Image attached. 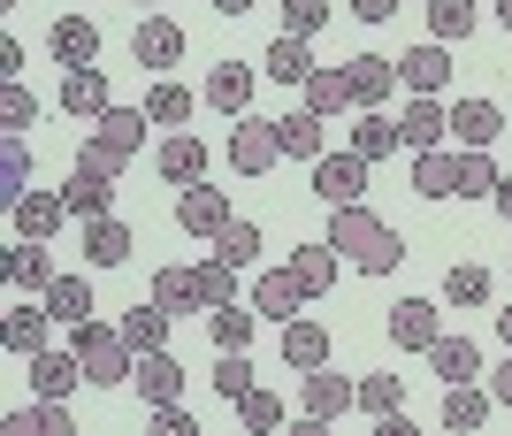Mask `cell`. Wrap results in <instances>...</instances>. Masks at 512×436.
<instances>
[{
	"mask_svg": "<svg viewBox=\"0 0 512 436\" xmlns=\"http://www.w3.org/2000/svg\"><path fill=\"white\" fill-rule=\"evenodd\" d=\"M329 245H337L360 276H390V268L406 261V238H398L383 215H367L360 199H352V207H329Z\"/></svg>",
	"mask_w": 512,
	"mask_h": 436,
	"instance_id": "6da1fadb",
	"label": "cell"
},
{
	"mask_svg": "<svg viewBox=\"0 0 512 436\" xmlns=\"http://www.w3.org/2000/svg\"><path fill=\"white\" fill-rule=\"evenodd\" d=\"M69 345H77V360H85L92 391H100V383H130V375H138V345H130L123 329H107V322H69Z\"/></svg>",
	"mask_w": 512,
	"mask_h": 436,
	"instance_id": "7a4b0ae2",
	"label": "cell"
},
{
	"mask_svg": "<svg viewBox=\"0 0 512 436\" xmlns=\"http://www.w3.org/2000/svg\"><path fill=\"white\" fill-rule=\"evenodd\" d=\"M283 161V131L268 123V115H237V131H230V169L237 176H268Z\"/></svg>",
	"mask_w": 512,
	"mask_h": 436,
	"instance_id": "3957f363",
	"label": "cell"
},
{
	"mask_svg": "<svg viewBox=\"0 0 512 436\" xmlns=\"http://www.w3.org/2000/svg\"><path fill=\"white\" fill-rule=\"evenodd\" d=\"M314 192L329 199V207H352V199L367 192V161L352 146H344V153H321V161H314Z\"/></svg>",
	"mask_w": 512,
	"mask_h": 436,
	"instance_id": "277c9868",
	"label": "cell"
},
{
	"mask_svg": "<svg viewBox=\"0 0 512 436\" xmlns=\"http://www.w3.org/2000/svg\"><path fill=\"white\" fill-rule=\"evenodd\" d=\"M176 222H184V230H192V238H214V230H230V192H214L207 176H199V184H184V199H176Z\"/></svg>",
	"mask_w": 512,
	"mask_h": 436,
	"instance_id": "5b68a950",
	"label": "cell"
},
{
	"mask_svg": "<svg viewBox=\"0 0 512 436\" xmlns=\"http://www.w3.org/2000/svg\"><path fill=\"white\" fill-rule=\"evenodd\" d=\"M436 337H444V314H436L428 299H398L390 306V345L398 352H428Z\"/></svg>",
	"mask_w": 512,
	"mask_h": 436,
	"instance_id": "8992f818",
	"label": "cell"
},
{
	"mask_svg": "<svg viewBox=\"0 0 512 436\" xmlns=\"http://www.w3.org/2000/svg\"><path fill=\"white\" fill-rule=\"evenodd\" d=\"M130 54H138L146 77H153V69H176V62H184V31H176L169 16H146L138 31H130Z\"/></svg>",
	"mask_w": 512,
	"mask_h": 436,
	"instance_id": "52a82bcc",
	"label": "cell"
},
{
	"mask_svg": "<svg viewBox=\"0 0 512 436\" xmlns=\"http://www.w3.org/2000/svg\"><path fill=\"white\" fill-rule=\"evenodd\" d=\"M184 383H192V375L169 360V345H161V352H138V375H130V391L146 398V406H169V398H184Z\"/></svg>",
	"mask_w": 512,
	"mask_h": 436,
	"instance_id": "ba28073f",
	"label": "cell"
},
{
	"mask_svg": "<svg viewBox=\"0 0 512 436\" xmlns=\"http://www.w3.org/2000/svg\"><path fill=\"white\" fill-rule=\"evenodd\" d=\"M77 383H92L85 360H77V345H69V352H54V345L31 352V391H39V398H69Z\"/></svg>",
	"mask_w": 512,
	"mask_h": 436,
	"instance_id": "9c48e42d",
	"label": "cell"
},
{
	"mask_svg": "<svg viewBox=\"0 0 512 436\" xmlns=\"http://www.w3.org/2000/svg\"><path fill=\"white\" fill-rule=\"evenodd\" d=\"M253 85H260V69H245V62H214V77H207V100L214 115H245L253 108Z\"/></svg>",
	"mask_w": 512,
	"mask_h": 436,
	"instance_id": "30bf717a",
	"label": "cell"
},
{
	"mask_svg": "<svg viewBox=\"0 0 512 436\" xmlns=\"http://www.w3.org/2000/svg\"><path fill=\"white\" fill-rule=\"evenodd\" d=\"M46 54H54L62 69L100 62V31H92V16H54V31H46Z\"/></svg>",
	"mask_w": 512,
	"mask_h": 436,
	"instance_id": "8fae6325",
	"label": "cell"
},
{
	"mask_svg": "<svg viewBox=\"0 0 512 436\" xmlns=\"http://www.w3.org/2000/svg\"><path fill=\"white\" fill-rule=\"evenodd\" d=\"M444 77H451V46L444 39H428V46H413V54H398V85L406 92H444Z\"/></svg>",
	"mask_w": 512,
	"mask_h": 436,
	"instance_id": "7c38bea8",
	"label": "cell"
},
{
	"mask_svg": "<svg viewBox=\"0 0 512 436\" xmlns=\"http://www.w3.org/2000/svg\"><path fill=\"white\" fill-rule=\"evenodd\" d=\"M8 215H16V238L46 245V238H54V230L69 222V199H62V192H23L16 207H8Z\"/></svg>",
	"mask_w": 512,
	"mask_h": 436,
	"instance_id": "4fadbf2b",
	"label": "cell"
},
{
	"mask_svg": "<svg viewBox=\"0 0 512 436\" xmlns=\"http://www.w3.org/2000/svg\"><path fill=\"white\" fill-rule=\"evenodd\" d=\"M62 108L77 115V123H100V115L115 108V100H107V69L100 62H85V69H69V77H62Z\"/></svg>",
	"mask_w": 512,
	"mask_h": 436,
	"instance_id": "5bb4252c",
	"label": "cell"
},
{
	"mask_svg": "<svg viewBox=\"0 0 512 436\" xmlns=\"http://www.w3.org/2000/svg\"><path fill=\"white\" fill-rule=\"evenodd\" d=\"M444 131H451V108H444V100H428V92H413L406 115H398V138H406L413 153H428V146H444Z\"/></svg>",
	"mask_w": 512,
	"mask_h": 436,
	"instance_id": "9a60e30c",
	"label": "cell"
},
{
	"mask_svg": "<svg viewBox=\"0 0 512 436\" xmlns=\"http://www.w3.org/2000/svg\"><path fill=\"white\" fill-rule=\"evenodd\" d=\"M146 131H153V115H146V108H107L100 123H92V138H100L115 161H130V153L146 146Z\"/></svg>",
	"mask_w": 512,
	"mask_h": 436,
	"instance_id": "2e32d148",
	"label": "cell"
},
{
	"mask_svg": "<svg viewBox=\"0 0 512 436\" xmlns=\"http://www.w3.org/2000/svg\"><path fill=\"white\" fill-rule=\"evenodd\" d=\"M344 406H360V383H344L329 360L321 368H306V414H321V421H337Z\"/></svg>",
	"mask_w": 512,
	"mask_h": 436,
	"instance_id": "e0dca14e",
	"label": "cell"
},
{
	"mask_svg": "<svg viewBox=\"0 0 512 436\" xmlns=\"http://www.w3.org/2000/svg\"><path fill=\"white\" fill-rule=\"evenodd\" d=\"M344 77H352V108H383L390 92H398V62H383V54L344 62Z\"/></svg>",
	"mask_w": 512,
	"mask_h": 436,
	"instance_id": "ac0fdd59",
	"label": "cell"
},
{
	"mask_svg": "<svg viewBox=\"0 0 512 436\" xmlns=\"http://www.w3.org/2000/svg\"><path fill=\"white\" fill-rule=\"evenodd\" d=\"M153 169L169 176L176 192H184V184H199V176H207V146H199L192 131H176V138H161V153H153Z\"/></svg>",
	"mask_w": 512,
	"mask_h": 436,
	"instance_id": "d6986e66",
	"label": "cell"
},
{
	"mask_svg": "<svg viewBox=\"0 0 512 436\" xmlns=\"http://www.w3.org/2000/svg\"><path fill=\"white\" fill-rule=\"evenodd\" d=\"M490 406H497V398H490V383H451V391H444V406H436V421L467 436V429H482V421H490Z\"/></svg>",
	"mask_w": 512,
	"mask_h": 436,
	"instance_id": "ffe728a7",
	"label": "cell"
},
{
	"mask_svg": "<svg viewBox=\"0 0 512 436\" xmlns=\"http://www.w3.org/2000/svg\"><path fill=\"white\" fill-rule=\"evenodd\" d=\"M62 199H69V215H85V222H100L107 207H115V176H100V169H69V184H62Z\"/></svg>",
	"mask_w": 512,
	"mask_h": 436,
	"instance_id": "44dd1931",
	"label": "cell"
},
{
	"mask_svg": "<svg viewBox=\"0 0 512 436\" xmlns=\"http://www.w3.org/2000/svg\"><path fill=\"white\" fill-rule=\"evenodd\" d=\"M299 299H306V284H299V268L283 261V268H268L253 284V314H276V322H291L299 314Z\"/></svg>",
	"mask_w": 512,
	"mask_h": 436,
	"instance_id": "7402d4cb",
	"label": "cell"
},
{
	"mask_svg": "<svg viewBox=\"0 0 512 436\" xmlns=\"http://www.w3.org/2000/svg\"><path fill=\"white\" fill-rule=\"evenodd\" d=\"M46 329H54V314H46V299H31L0 322V345L16 352V360H31V352H46Z\"/></svg>",
	"mask_w": 512,
	"mask_h": 436,
	"instance_id": "603a6c76",
	"label": "cell"
},
{
	"mask_svg": "<svg viewBox=\"0 0 512 436\" xmlns=\"http://www.w3.org/2000/svg\"><path fill=\"white\" fill-rule=\"evenodd\" d=\"M130 253H138V238H130V222H115V215L85 222V261H92V268H123Z\"/></svg>",
	"mask_w": 512,
	"mask_h": 436,
	"instance_id": "cb8c5ba5",
	"label": "cell"
},
{
	"mask_svg": "<svg viewBox=\"0 0 512 436\" xmlns=\"http://www.w3.org/2000/svg\"><path fill=\"white\" fill-rule=\"evenodd\" d=\"M451 131H459V146H497V138H505V108H497V100H459V108H451Z\"/></svg>",
	"mask_w": 512,
	"mask_h": 436,
	"instance_id": "d4e9b609",
	"label": "cell"
},
{
	"mask_svg": "<svg viewBox=\"0 0 512 436\" xmlns=\"http://www.w3.org/2000/svg\"><path fill=\"white\" fill-rule=\"evenodd\" d=\"M413 192L421 199H451L459 192V153H444V146L413 153Z\"/></svg>",
	"mask_w": 512,
	"mask_h": 436,
	"instance_id": "484cf974",
	"label": "cell"
},
{
	"mask_svg": "<svg viewBox=\"0 0 512 436\" xmlns=\"http://www.w3.org/2000/svg\"><path fill=\"white\" fill-rule=\"evenodd\" d=\"M283 360H291V368H321V360H329V329L321 322H306V314H291V322H283Z\"/></svg>",
	"mask_w": 512,
	"mask_h": 436,
	"instance_id": "4316f807",
	"label": "cell"
},
{
	"mask_svg": "<svg viewBox=\"0 0 512 436\" xmlns=\"http://www.w3.org/2000/svg\"><path fill=\"white\" fill-rule=\"evenodd\" d=\"M8 284L31 291V299H46V291H54V261H46V245L16 238V253H8Z\"/></svg>",
	"mask_w": 512,
	"mask_h": 436,
	"instance_id": "83f0119b",
	"label": "cell"
},
{
	"mask_svg": "<svg viewBox=\"0 0 512 436\" xmlns=\"http://www.w3.org/2000/svg\"><path fill=\"white\" fill-rule=\"evenodd\" d=\"M276 131H283V153H291V161H321V153H329V138H321V115H314V108L276 115Z\"/></svg>",
	"mask_w": 512,
	"mask_h": 436,
	"instance_id": "f1b7e54d",
	"label": "cell"
},
{
	"mask_svg": "<svg viewBox=\"0 0 512 436\" xmlns=\"http://www.w3.org/2000/svg\"><path fill=\"white\" fill-rule=\"evenodd\" d=\"M406 138H398V123H390L383 108H360V123H352V153L360 161H383V153H398Z\"/></svg>",
	"mask_w": 512,
	"mask_h": 436,
	"instance_id": "f546056e",
	"label": "cell"
},
{
	"mask_svg": "<svg viewBox=\"0 0 512 436\" xmlns=\"http://www.w3.org/2000/svg\"><path fill=\"white\" fill-rule=\"evenodd\" d=\"M169 322H176L169 306L146 299V306H130V314H123V337H130L138 352H161V345H169Z\"/></svg>",
	"mask_w": 512,
	"mask_h": 436,
	"instance_id": "4dcf8cb0",
	"label": "cell"
},
{
	"mask_svg": "<svg viewBox=\"0 0 512 436\" xmlns=\"http://www.w3.org/2000/svg\"><path fill=\"white\" fill-rule=\"evenodd\" d=\"M428 368L444 375V383H474V375H482V352H474L467 337H436V345H428Z\"/></svg>",
	"mask_w": 512,
	"mask_h": 436,
	"instance_id": "1f68e13d",
	"label": "cell"
},
{
	"mask_svg": "<svg viewBox=\"0 0 512 436\" xmlns=\"http://www.w3.org/2000/svg\"><path fill=\"white\" fill-rule=\"evenodd\" d=\"M291 268H299L306 299H321V291H337V245H329V238H321V245H299V253H291Z\"/></svg>",
	"mask_w": 512,
	"mask_h": 436,
	"instance_id": "d6a6232c",
	"label": "cell"
},
{
	"mask_svg": "<svg viewBox=\"0 0 512 436\" xmlns=\"http://www.w3.org/2000/svg\"><path fill=\"white\" fill-rule=\"evenodd\" d=\"M253 329H260V314H245V306H207V337H214V345H222V352H245V345H253Z\"/></svg>",
	"mask_w": 512,
	"mask_h": 436,
	"instance_id": "836d02e7",
	"label": "cell"
},
{
	"mask_svg": "<svg viewBox=\"0 0 512 436\" xmlns=\"http://www.w3.org/2000/svg\"><path fill=\"white\" fill-rule=\"evenodd\" d=\"M268 77H276V85H306V77H314V54H306V39L276 31V39H268Z\"/></svg>",
	"mask_w": 512,
	"mask_h": 436,
	"instance_id": "e575fe53",
	"label": "cell"
},
{
	"mask_svg": "<svg viewBox=\"0 0 512 436\" xmlns=\"http://www.w3.org/2000/svg\"><path fill=\"white\" fill-rule=\"evenodd\" d=\"M306 108H314L321 123L344 115V108H352V77H344V69H314V77H306Z\"/></svg>",
	"mask_w": 512,
	"mask_h": 436,
	"instance_id": "d590c367",
	"label": "cell"
},
{
	"mask_svg": "<svg viewBox=\"0 0 512 436\" xmlns=\"http://www.w3.org/2000/svg\"><path fill=\"white\" fill-rule=\"evenodd\" d=\"M153 299L169 306V314H192V306L207 314V299H199V276H192V268H153Z\"/></svg>",
	"mask_w": 512,
	"mask_h": 436,
	"instance_id": "8d00e7d4",
	"label": "cell"
},
{
	"mask_svg": "<svg viewBox=\"0 0 512 436\" xmlns=\"http://www.w3.org/2000/svg\"><path fill=\"white\" fill-rule=\"evenodd\" d=\"M77 421H69V406L62 398H39L31 414H8V436H69Z\"/></svg>",
	"mask_w": 512,
	"mask_h": 436,
	"instance_id": "74e56055",
	"label": "cell"
},
{
	"mask_svg": "<svg viewBox=\"0 0 512 436\" xmlns=\"http://www.w3.org/2000/svg\"><path fill=\"white\" fill-rule=\"evenodd\" d=\"M46 314H54V322H92V284H85V276H54Z\"/></svg>",
	"mask_w": 512,
	"mask_h": 436,
	"instance_id": "f35d334b",
	"label": "cell"
},
{
	"mask_svg": "<svg viewBox=\"0 0 512 436\" xmlns=\"http://www.w3.org/2000/svg\"><path fill=\"white\" fill-rule=\"evenodd\" d=\"M31 123H39V100H31V85H23V77H8V85H0V131L23 138Z\"/></svg>",
	"mask_w": 512,
	"mask_h": 436,
	"instance_id": "ab89813d",
	"label": "cell"
},
{
	"mask_svg": "<svg viewBox=\"0 0 512 436\" xmlns=\"http://www.w3.org/2000/svg\"><path fill=\"white\" fill-rule=\"evenodd\" d=\"M360 414H375V421L406 414V383L398 375H360Z\"/></svg>",
	"mask_w": 512,
	"mask_h": 436,
	"instance_id": "60d3db41",
	"label": "cell"
},
{
	"mask_svg": "<svg viewBox=\"0 0 512 436\" xmlns=\"http://www.w3.org/2000/svg\"><path fill=\"white\" fill-rule=\"evenodd\" d=\"M497 161H490V146H459V199H474V192H497Z\"/></svg>",
	"mask_w": 512,
	"mask_h": 436,
	"instance_id": "b9f144b4",
	"label": "cell"
},
{
	"mask_svg": "<svg viewBox=\"0 0 512 436\" xmlns=\"http://www.w3.org/2000/svg\"><path fill=\"white\" fill-rule=\"evenodd\" d=\"M237 421H245V429L253 436H268V429H283V398L268 391V383H253V391L237 398Z\"/></svg>",
	"mask_w": 512,
	"mask_h": 436,
	"instance_id": "7bdbcfd3",
	"label": "cell"
},
{
	"mask_svg": "<svg viewBox=\"0 0 512 436\" xmlns=\"http://www.w3.org/2000/svg\"><path fill=\"white\" fill-rule=\"evenodd\" d=\"M474 31V0H428V39H467Z\"/></svg>",
	"mask_w": 512,
	"mask_h": 436,
	"instance_id": "ee69618b",
	"label": "cell"
},
{
	"mask_svg": "<svg viewBox=\"0 0 512 436\" xmlns=\"http://www.w3.org/2000/svg\"><path fill=\"white\" fill-rule=\"evenodd\" d=\"M146 115L161 123V131H176V123L192 115V92H184V85H169V77H153V92H146Z\"/></svg>",
	"mask_w": 512,
	"mask_h": 436,
	"instance_id": "f6af8a7d",
	"label": "cell"
},
{
	"mask_svg": "<svg viewBox=\"0 0 512 436\" xmlns=\"http://www.w3.org/2000/svg\"><path fill=\"white\" fill-rule=\"evenodd\" d=\"M23 192H31V146H23V138H8V146H0V199L16 207Z\"/></svg>",
	"mask_w": 512,
	"mask_h": 436,
	"instance_id": "bcb514c9",
	"label": "cell"
},
{
	"mask_svg": "<svg viewBox=\"0 0 512 436\" xmlns=\"http://www.w3.org/2000/svg\"><path fill=\"white\" fill-rule=\"evenodd\" d=\"M192 276H199V299H207V306H230V299H237V268L222 261V253H207Z\"/></svg>",
	"mask_w": 512,
	"mask_h": 436,
	"instance_id": "7dc6e473",
	"label": "cell"
},
{
	"mask_svg": "<svg viewBox=\"0 0 512 436\" xmlns=\"http://www.w3.org/2000/svg\"><path fill=\"white\" fill-rule=\"evenodd\" d=\"M253 383H260V375H253V360H245V352H222V360H214V398H230V406H237Z\"/></svg>",
	"mask_w": 512,
	"mask_h": 436,
	"instance_id": "c3c4849f",
	"label": "cell"
},
{
	"mask_svg": "<svg viewBox=\"0 0 512 436\" xmlns=\"http://www.w3.org/2000/svg\"><path fill=\"white\" fill-rule=\"evenodd\" d=\"M214 253H222L230 268H253L260 261V230L253 222H230V230H214Z\"/></svg>",
	"mask_w": 512,
	"mask_h": 436,
	"instance_id": "681fc988",
	"label": "cell"
},
{
	"mask_svg": "<svg viewBox=\"0 0 512 436\" xmlns=\"http://www.w3.org/2000/svg\"><path fill=\"white\" fill-rule=\"evenodd\" d=\"M444 299H451V306H482V299H490V268L459 261V268L444 276Z\"/></svg>",
	"mask_w": 512,
	"mask_h": 436,
	"instance_id": "f907efd6",
	"label": "cell"
},
{
	"mask_svg": "<svg viewBox=\"0 0 512 436\" xmlns=\"http://www.w3.org/2000/svg\"><path fill=\"white\" fill-rule=\"evenodd\" d=\"M283 31H291V39L329 31V0H283Z\"/></svg>",
	"mask_w": 512,
	"mask_h": 436,
	"instance_id": "816d5d0a",
	"label": "cell"
},
{
	"mask_svg": "<svg viewBox=\"0 0 512 436\" xmlns=\"http://www.w3.org/2000/svg\"><path fill=\"white\" fill-rule=\"evenodd\" d=\"M153 429H161V436H199V421H192L184 398H169V406H153Z\"/></svg>",
	"mask_w": 512,
	"mask_h": 436,
	"instance_id": "f5cc1de1",
	"label": "cell"
},
{
	"mask_svg": "<svg viewBox=\"0 0 512 436\" xmlns=\"http://www.w3.org/2000/svg\"><path fill=\"white\" fill-rule=\"evenodd\" d=\"M398 8H406V0H352V16H360V23H390Z\"/></svg>",
	"mask_w": 512,
	"mask_h": 436,
	"instance_id": "db71d44e",
	"label": "cell"
},
{
	"mask_svg": "<svg viewBox=\"0 0 512 436\" xmlns=\"http://www.w3.org/2000/svg\"><path fill=\"white\" fill-rule=\"evenodd\" d=\"M490 398H497V406H512V345H505V360L490 368Z\"/></svg>",
	"mask_w": 512,
	"mask_h": 436,
	"instance_id": "11a10c76",
	"label": "cell"
},
{
	"mask_svg": "<svg viewBox=\"0 0 512 436\" xmlns=\"http://www.w3.org/2000/svg\"><path fill=\"white\" fill-rule=\"evenodd\" d=\"M490 199H497V215L512 222V176H497V192H490Z\"/></svg>",
	"mask_w": 512,
	"mask_h": 436,
	"instance_id": "9f6ffc18",
	"label": "cell"
},
{
	"mask_svg": "<svg viewBox=\"0 0 512 436\" xmlns=\"http://www.w3.org/2000/svg\"><path fill=\"white\" fill-rule=\"evenodd\" d=\"M214 16H245V8H260V0H207Z\"/></svg>",
	"mask_w": 512,
	"mask_h": 436,
	"instance_id": "6f0895ef",
	"label": "cell"
},
{
	"mask_svg": "<svg viewBox=\"0 0 512 436\" xmlns=\"http://www.w3.org/2000/svg\"><path fill=\"white\" fill-rule=\"evenodd\" d=\"M497 337H505V345H512V306H505V314H497Z\"/></svg>",
	"mask_w": 512,
	"mask_h": 436,
	"instance_id": "680465c9",
	"label": "cell"
},
{
	"mask_svg": "<svg viewBox=\"0 0 512 436\" xmlns=\"http://www.w3.org/2000/svg\"><path fill=\"white\" fill-rule=\"evenodd\" d=\"M497 23H505V31H512V0H497Z\"/></svg>",
	"mask_w": 512,
	"mask_h": 436,
	"instance_id": "91938a15",
	"label": "cell"
},
{
	"mask_svg": "<svg viewBox=\"0 0 512 436\" xmlns=\"http://www.w3.org/2000/svg\"><path fill=\"white\" fill-rule=\"evenodd\" d=\"M138 8H161V0H138Z\"/></svg>",
	"mask_w": 512,
	"mask_h": 436,
	"instance_id": "94428289",
	"label": "cell"
},
{
	"mask_svg": "<svg viewBox=\"0 0 512 436\" xmlns=\"http://www.w3.org/2000/svg\"><path fill=\"white\" fill-rule=\"evenodd\" d=\"M421 8H428V0H421Z\"/></svg>",
	"mask_w": 512,
	"mask_h": 436,
	"instance_id": "6125c7cd",
	"label": "cell"
}]
</instances>
